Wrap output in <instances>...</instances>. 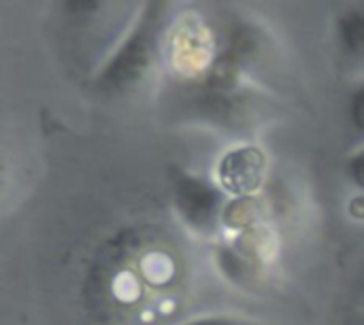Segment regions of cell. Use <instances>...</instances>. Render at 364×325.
<instances>
[{
    "instance_id": "cell-5",
    "label": "cell",
    "mask_w": 364,
    "mask_h": 325,
    "mask_svg": "<svg viewBox=\"0 0 364 325\" xmlns=\"http://www.w3.org/2000/svg\"><path fill=\"white\" fill-rule=\"evenodd\" d=\"M348 121L352 128L354 138L360 141V147H364V81L356 85V89L350 94L348 102ZM358 147V149H360Z\"/></svg>"
},
{
    "instance_id": "cell-7",
    "label": "cell",
    "mask_w": 364,
    "mask_h": 325,
    "mask_svg": "<svg viewBox=\"0 0 364 325\" xmlns=\"http://www.w3.org/2000/svg\"><path fill=\"white\" fill-rule=\"evenodd\" d=\"M346 175H348V179H350L358 189H363L364 192V147L356 149V151L348 158V162H346Z\"/></svg>"
},
{
    "instance_id": "cell-9",
    "label": "cell",
    "mask_w": 364,
    "mask_h": 325,
    "mask_svg": "<svg viewBox=\"0 0 364 325\" xmlns=\"http://www.w3.org/2000/svg\"><path fill=\"white\" fill-rule=\"evenodd\" d=\"M356 292H358V300H360V307H358V309H364V264H363V268L358 270Z\"/></svg>"
},
{
    "instance_id": "cell-6",
    "label": "cell",
    "mask_w": 364,
    "mask_h": 325,
    "mask_svg": "<svg viewBox=\"0 0 364 325\" xmlns=\"http://www.w3.org/2000/svg\"><path fill=\"white\" fill-rule=\"evenodd\" d=\"M183 325H264L247 317H237V315H205V317H196L190 319Z\"/></svg>"
},
{
    "instance_id": "cell-8",
    "label": "cell",
    "mask_w": 364,
    "mask_h": 325,
    "mask_svg": "<svg viewBox=\"0 0 364 325\" xmlns=\"http://www.w3.org/2000/svg\"><path fill=\"white\" fill-rule=\"evenodd\" d=\"M343 325H364V309H358V311L350 313V315L346 317Z\"/></svg>"
},
{
    "instance_id": "cell-1",
    "label": "cell",
    "mask_w": 364,
    "mask_h": 325,
    "mask_svg": "<svg viewBox=\"0 0 364 325\" xmlns=\"http://www.w3.org/2000/svg\"><path fill=\"white\" fill-rule=\"evenodd\" d=\"M168 2H145L126 28L124 38L94 75L100 94L117 96L139 87L156 68L168 30Z\"/></svg>"
},
{
    "instance_id": "cell-3",
    "label": "cell",
    "mask_w": 364,
    "mask_h": 325,
    "mask_svg": "<svg viewBox=\"0 0 364 325\" xmlns=\"http://www.w3.org/2000/svg\"><path fill=\"white\" fill-rule=\"evenodd\" d=\"M173 200L179 217L194 232L211 236L222 226L224 194L213 183L181 172L173 179Z\"/></svg>"
},
{
    "instance_id": "cell-4",
    "label": "cell",
    "mask_w": 364,
    "mask_h": 325,
    "mask_svg": "<svg viewBox=\"0 0 364 325\" xmlns=\"http://www.w3.org/2000/svg\"><path fill=\"white\" fill-rule=\"evenodd\" d=\"M335 43L343 60L364 64V2L348 4L335 17Z\"/></svg>"
},
{
    "instance_id": "cell-2",
    "label": "cell",
    "mask_w": 364,
    "mask_h": 325,
    "mask_svg": "<svg viewBox=\"0 0 364 325\" xmlns=\"http://www.w3.org/2000/svg\"><path fill=\"white\" fill-rule=\"evenodd\" d=\"M186 115L192 121L207 123L218 130L247 132L264 123L273 115V109L267 102V98L241 85H203L194 96H190Z\"/></svg>"
}]
</instances>
